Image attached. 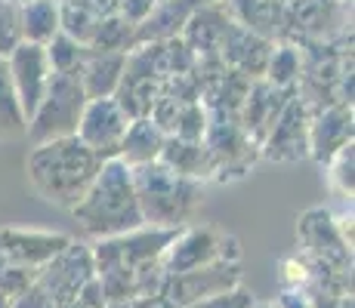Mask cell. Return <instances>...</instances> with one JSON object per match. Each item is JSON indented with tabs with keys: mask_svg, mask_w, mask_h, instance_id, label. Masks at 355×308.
<instances>
[{
	"mask_svg": "<svg viewBox=\"0 0 355 308\" xmlns=\"http://www.w3.org/2000/svg\"><path fill=\"white\" fill-rule=\"evenodd\" d=\"M102 163L105 161L93 154L78 136H65V139L34 145L25 161V170L40 201L59 210H74L90 191Z\"/></svg>",
	"mask_w": 355,
	"mask_h": 308,
	"instance_id": "obj_1",
	"label": "cell"
},
{
	"mask_svg": "<svg viewBox=\"0 0 355 308\" xmlns=\"http://www.w3.org/2000/svg\"><path fill=\"white\" fill-rule=\"evenodd\" d=\"M71 213L80 222V228L102 237V241L139 231L146 222H142L139 203H136L133 170L127 163H121L118 157L105 161L99 176L93 179L90 191L84 194V201Z\"/></svg>",
	"mask_w": 355,
	"mask_h": 308,
	"instance_id": "obj_2",
	"label": "cell"
},
{
	"mask_svg": "<svg viewBox=\"0 0 355 308\" xmlns=\"http://www.w3.org/2000/svg\"><path fill=\"white\" fill-rule=\"evenodd\" d=\"M133 188H136V203H139L142 222L155 225L161 231H176L192 216V210L201 201V182L173 173L161 161L136 167Z\"/></svg>",
	"mask_w": 355,
	"mask_h": 308,
	"instance_id": "obj_3",
	"label": "cell"
},
{
	"mask_svg": "<svg viewBox=\"0 0 355 308\" xmlns=\"http://www.w3.org/2000/svg\"><path fill=\"white\" fill-rule=\"evenodd\" d=\"M87 102L90 99H87L80 68L53 74L37 111H34V118L28 120V127H25V136L31 139V145H44V142L74 136L80 118H84Z\"/></svg>",
	"mask_w": 355,
	"mask_h": 308,
	"instance_id": "obj_4",
	"label": "cell"
},
{
	"mask_svg": "<svg viewBox=\"0 0 355 308\" xmlns=\"http://www.w3.org/2000/svg\"><path fill=\"white\" fill-rule=\"evenodd\" d=\"M6 68H10V80H12V90H16L19 108L25 114V123L34 118L37 111L40 99L46 93V84L53 78V68L50 59H46V46L37 44H19L16 50L6 56Z\"/></svg>",
	"mask_w": 355,
	"mask_h": 308,
	"instance_id": "obj_5",
	"label": "cell"
},
{
	"mask_svg": "<svg viewBox=\"0 0 355 308\" xmlns=\"http://www.w3.org/2000/svg\"><path fill=\"white\" fill-rule=\"evenodd\" d=\"M127 127H130V118L114 99H90L74 136L96 157L112 161V157H118V152H121Z\"/></svg>",
	"mask_w": 355,
	"mask_h": 308,
	"instance_id": "obj_6",
	"label": "cell"
},
{
	"mask_svg": "<svg viewBox=\"0 0 355 308\" xmlns=\"http://www.w3.org/2000/svg\"><path fill=\"white\" fill-rule=\"evenodd\" d=\"M232 237L216 235L214 228H192V231H176V237L170 241V246L164 250V265L167 275H186V271L204 269L214 262H229L226 256V244Z\"/></svg>",
	"mask_w": 355,
	"mask_h": 308,
	"instance_id": "obj_7",
	"label": "cell"
},
{
	"mask_svg": "<svg viewBox=\"0 0 355 308\" xmlns=\"http://www.w3.org/2000/svg\"><path fill=\"white\" fill-rule=\"evenodd\" d=\"M235 284H238L235 265L214 262V265H204V269L186 271V275H170V284L164 293L170 296V302H176L180 308H192L210 296L235 290Z\"/></svg>",
	"mask_w": 355,
	"mask_h": 308,
	"instance_id": "obj_8",
	"label": "cell"
},
{
	"mask_svg": "<svg viewBox=\"0 0 355 308\" xmlns=\"http://www.w3.org/2000/svg\"><path fill=\"white\" fill-rule=\"evenodd\" d=\"M71 244L62 235H46V231H22V228H3L0 231V259L12 269H34L46 265Z\"/></svg>",
	"mask_w": 355,
	"mask_h": 308,
	"instance_id": "obj_9",
	"label": "cell"
},
{
	"mask_svg": "<svg viewBox=\"0 0 355 308\" xmlns=\"http://www.w3.org/2000/svg\"><path fill=\"white\" fill-rule=\"evenodd\" d=\"M124 65L127 53H87L84 65H80L87 99H112L124 78Z\"/></svg>",
	"mask_w": 355,
	"mask_h": 308,
	"instance_id": "obj_10",
	"label": "cell"
},
{
	"mask_svg": "<svg viewBox=\"0 0 355 308\" xmlns=\"http://www.w3.org/2000/svg\"><path fill=\"white\" fill-rule=\"evenodd\" d=\"M164 129H158L148 118H136L130 120L127 133H124V142H121V152H118V161L127 163L130 170L136 167H146V163H155L164 152Z\"/></svg>",
	"mask_w": 355,
	"mask_h": 308,
	"instance_id": "obj_11",
	"label": "cell"
},
{
	"mask_svg": "<svg viewBox=\"0 0 355 308\" xmlns=\"http://www.w3.org/2000/svg\"><path fill=\"white\" fill-rule=\"evenodd\" d=\"M19 28H22L25 44L46 46L59 31H62V10L59 0H31L19 6Z\"/></svg>",
	"mask_w": 355,
	"mask_h": 308,
	"instance_id": "obj_12",
	"label": "cell"
},
{
	"mask_svg": "<svg viewBox=\"0 0 355 308\" xmlns=\"http://www.w3.org/2000/svg\"><path fill=\"white\" fill-rule=\"evenodd\" d=\"M309 139H312V148H315V157H322V161L327 157L331 161L340 148L352 142V114L346 108H331L312 127Z\"/></svg>",
	"mask_w": 355,
	"mask_h": 308,
	"instance_id": "obj_13",
	"label": "cell"
},
{
	"mask_svg": "<svg viewBox=\"0 0 355 308\" xmlns=\"http://www.w3.org/2000/svg\"><path fill=\"white\" fill-rule=\"evenodd\" d=\"M293 129H306L303 127V105H300L297 99H291L288 105H284V111L278 114L275 129H272L269 142H266V154L278 157V161L303 154V142L293 139Z\"/></svg>",
	"mask_w": 355,
	"mask_h": 308,
	"instance_id": "obj_14",
	"label": "cell"
},
{
	"mask_svg": "<svg viewBox=\"0 0 355 308\" xmlns=\"http://www.w3.org/2000/svg\"><path fill=\"white\" fill-rule=\"evenodd\" d=\"M25 127H28V123H25L16 90H12L10 68H6V59H0V142L25 139Z\"/></svg>",
	"mask_w": 355,
	"mask_h": 308,
	"instance_id": "obj_15",
	"label": "cell"
},
{
	"mask_svg": "<svg viewBox=\"0 0 355 308\" xmlns=\"http://www.w3.org/2000/svg\"><path fill=\"white\" fill-rule=\"evenodd\" d=\"M22 44V28H19V6L0 0V59H6Z\"/></svg>",
	"mask_w": 355,
	"mask_h": 308,
	"instance_id": "obj_16",
	"label": "cell"
},
{
	"mask_svg": "<svg viewBox=\"0 0 355 308\" xmlns=\"http://www.w3.org/2000/svg\"><path fill=\"white\" fill-rule=\"evenodd\" d=\"M192 308H254V302L241 290H229V293H220V296L204 299V302H198Z\"/></svg>",
	"mask_w": 355,
	"mask_h": 308,
	"instance_id": "obj_17",
	"label": "cell"
},
{
	"mask_svg": "<svg viewBox=\"0 0 355 308\" xmlns=\"http://www.w3.org/2000/svg\"><path fill=\"white\" fill-rule=\"evenodd\" d=\"M269 71H272V80H275L278 87L288 84L293 74H297V59H293V53L291 50L275 53V56H272V68H269Z\"/></svg>",
	"mask_w": 355,
	"mask_h": 308,
	"instance_id": "obj_18",
	"label": "cell"
},
{
	"mask_svg": "<svg viewBox=\"0 0 355 308\" xmlns=\"http://www.w3.org/2000/svg\"><path fill=\"white\" fill-rule=\"evenodd\" d=\"M334 157H337V173H334V179H337L340 188L349 194V191H352V142L340 148Z\"/></svg>",
	"mask_w": 355,
	"mask_h": 308,
	"instance_id": "obj_19",
	"label": "cell"
},
{
	"mask_svg": "<svg viewBox=\"0 0 355 308\" xmlns=\"http://www.w3.org/2000/svg\"><path fill=\"white\" fill-rule=\"evenodd\" d=\"M12 308H56V302L46 296L44 287L34 284V287H28L25 293H19V296H16V305H12Z\"/></svg>",
	"mask_w": 355,
	"mask_h": 308,
	"instance_id": "obj_20",
	"label": "cell"
},
{
	"mask_svg": "<svg viewBox=\"0 0 355 308\" xmlns=\"http://www.w3.org/2000/svg\"><path fill=\"white\" fill-rule=\"evenodd\" d=\"M278 308H309V305H306L303 299H297L293 293H288V296L282 299V305H278Z\"/></svg>",
	"mask_w": 355,
	"mask_h": 308,
	"instance_id": "obj_21",
	"label": "cell"
},
{
	"mask_svg": "<svg viewBox=\"0 0 355 308\" xmlns=\"http://www.w3.org/2000/svg\"><path fill=\"white\" fill-rule=\"evenodd\" d=\"M6 3H12V6H25V3H31V0H6Z\"/></svg>",
	"mask_w": 355,
	"mask_h": 308,
	"instance_id": "obj_22",
	"label": "cell"
}]
</instances>
